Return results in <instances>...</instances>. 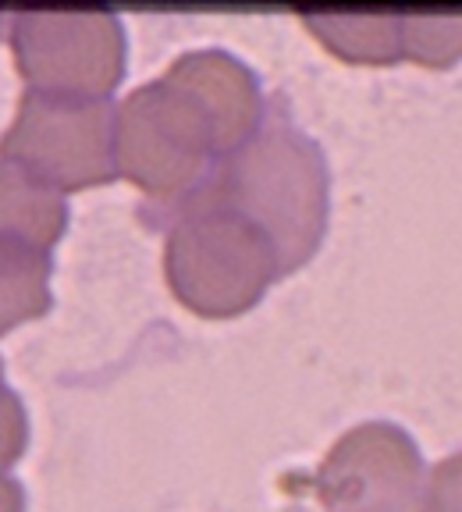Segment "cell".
I'll return each instance as SVG.
<instances>
[{"mask_svg":"<svg viewBox=\"0 0 462 512\" xmlns=\"http://www.w3.org/2000/svg\"><path fill=\"white\" fill-rule=\"evenodd\" d=\"M402 22V54L427 68H448L462 57V15L406 11Z\"/></svg>","mask_w":462,"mask_h":512,"instance_id":"cell-11","label":"cell"},{"mask_svg":"<svg viewBox=\"0 0 462 512\" xmlns=\"http://www.w3.org/2000/svg\"><path fill=\"white\" fill-rule=\"evenodd\" d=\"M164 274L182 306L200 317H239L281 271L271 239L221 203L196 196L164 242Z\"/></svg>","mask_w":462,"mask_h":512,"instance_id":"cell-2","label":"cell"},{"mask_svg":"<svg viewBox=\"0 0 462 512\" xmlns=\"http://www.w3.org/2000/svg\"><path fill=\"white\" fill-rule=\"evenodd\" d=\"M313 491L327 512H413L423 491V456L402 427L370 420L327 448Z\"/></svg>","mask_w":462,"mask_h":512,"instance_id":"cell-6","label":"cell"},{"mask_svg":"<svg viewBox=\"0 0 462 512\" xmlns=\"http://www.w3.org/2000/svg\"><path fill=\"white\" fill-rule=\"evenodd\" d=\"M68 228V203L57 189L0 160V242L50 253Z\"/></svg>","mask_w":462,"mask_h":512,"instance_id":"cell-8","label":"cell"},{"mask_svg":"<svg viewBox=\"0 0 462 512\" xmlns=\"http://www.w3.org/2000/svg\"><path fill=\"white\" fill-rule=\"evenodd\" d=\"M0 512H25V491L11 473L0 470Z\"/></svg>","mask_w":462,"mask_h":512,"instance_id":"cell-14","label":"cell"},{"mask_svg":"<svg viewBox=\"0 0 462 512\" xmlns=\"http://www.w3.org/2000/svg\"><path fill=\"white\" fill-rule=\"evenodd\" d=\"M50 274V253L0 242V335L50 310Z\"/></svg>","mask_w":462,"mask_h":512,"instance_id":"cell-10","label":"cell"},{"mask_svg":"<svg viewBox=\"0 0 462 512\" xmlns=\"http://www.w3.org/2000/svg\"><path fill=\"white\" fill-rule=\"evenodd\" d=\"M160 79L182 89L192 104L200 107L203 118L214 128V143L221 157L239 150L246 139H253L260 132V82H256L253 68L235 54H228V50H189Z\"/></svg>","mask_w":462,"mask_h":512,"instance_id":"cell-7","label":"cell"},{"mask_svg":"<svg viewBox=\"0 0 462 512\" xmlns=\"http://www.w3.org/2000/svg\"><path fill=\"white\" fill-rule=\"evenodd\" d=\"M114 160L118 175L150 200L189 203L207 189L221 153L200 107L171 82L153 79L114 111Z\"/></svg>","mask_w":462,"mask_h":512,"instance_id":"cell-3","label":"cell"},{"mask_svg":"<svg viewBox=\"0 0 462 512\" xmlns=\"http://www.w3.org/2000/svg\"><path fill=\"white\" fill-rule=\"evenodd\" d=\"M125 50V29L107 8L11 15V54L40 93L107 100L125 79Z\"/></svg>","mask_w":462,"mask_h":512,"instance_id":"cell-5","label":"cell"},{"mask_svg":"<svg viewBox=\"0 0 462 512\" xmlns=\"http://www.w3.org/2000/svg\"><path fill=\"white\" fill-rule=\"evenodd\" d=\"M25 441H29V416H25L18 392H11L4 384V363H0V470L18 463Z\"/></svg>","mask_w":462,"mask_h":512,"instance_id":"cell-13","label":"cell"},{"mask_svg":"<svg viewBox=\"0 0 462 512\" xmlns=\"http://www.w3.org/2000/svg\"><path fill=\"white\" fill-rule=\"evenodd\" d=\"M306 29L327 50L352 64H391L402 57V22L395 11H299Z\"/></svg>","mask_w":462,"mask_h":512,"instance_id":"cell-9","label":"cell"},{"mask_svg":"<svg viewBox=\"0 0 462 512\" xmlns=\"http://www.w3.org/2000/svg\"><path fill=\"white\" fill-rule=\"evenodd\" d=\"M114 111L96 96H61L25 89L15 121L0 136V160H8L36 182L79 192L118 178L114 160Z\"/></svg>","mask_w":462,"mask_h":512,"instance_id":"cell-4","label":"cell"},{"mask_svg":"<svg viewBox=\"0 0 462 512\" xmlns=\"http://www.w3.org/2000/svg\"><path fill=\"white\" fill-rule=\"evenodd\" d=\"M256 224L281 260L295 271L313 256L331 210V175L320 146L292 125H260L253 139L221 157L200 192Z\"/></svg>","mask_w":462,"mask_h":512,"instance_id":"cell-1","label":"cell"},{"mask_svg":"<svg viewBox=\"0 0 462 512\" xmlns=\"http://www.w3.org/2000/svg\"><path fill=\"white\" fill-rule=\"evenodd\" d=\"M0 25H4V15H0Z\"/></svg>","mask_w":462,"mask_h":512,"instance_id":"cell-15","label":"cell"},{"mask_svg":"<svg viewBox=\"0 0 462 512\" xmlns=\"http://www.w3.org/2000/svg\"><path fill=\"white\" fill-rule=\"evenodd\" d=\"M420 512H462V448L434 463L420 491Z\"/></svg>","mask_w":462,"mask_h":512,"instance_id":"cell-12","label":"cell"}]
</instances>
